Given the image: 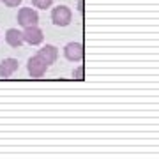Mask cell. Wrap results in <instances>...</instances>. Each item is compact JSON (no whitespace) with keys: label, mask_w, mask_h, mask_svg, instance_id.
<instances>
[{"label":"cell","mask_w":159,"mask_h":159,"mask_svg":"<svg viewBox=\"0 0 159 159\" xmlns=\"http://www.w3.org/2000/svg\"><path fill=\"white\" fill-rule=\"evenodd\" d=\"M71 18H73V12L66 6H58L51 11V21L55 23L57 27H67L71 23Z\"/></svg>","instance_id":"6da1fadb"},{"label":"cell","mask_w":159,"mask_h":159,"mask_svg":"<svg viewBox=\"0 0 159 159\" xmlns=\"http://www.w3.org/2000/svg\"><path fill=\"white\" fill-rule=\"evenodd\" d=\"M27 69H29V74L32 78H43L44 73H46V69H48V64H46L39 55H34V57L29 58Z\"/></svg>","instance_id":"7a4b0ae2"},{"label":"cell","mask_w":159,"mask_h":159,"mask_svg":"<svg viewBox=\"0 0 159 159\" xmlns=\"http://www.w3.org/2000/svg\"><path fill=\"white\" fill-rule=\"evenodd\" d=\"M18 23L21 27H32L39 23V14L37 11H34L32 7H21L18 12Z\"/></svg>","instance_id":"3957f363"},{"label":"cell","mask_w":159,"mask_h":159,"mask_svg":"<svg viewBox=\"0 0 159 159\" xmlns=\"http://www.w3.org/2000/svg\"><path fill=\"white\" fill-rule=\"evenodd\" d=\"M21 34H23V43H29L32 46H37L44 41V34H43V30L37 25L25 27V32H21Z\"/></svg>","instance_id":"277c9868"},{"label":"cell","mask_w":159,"mask_h":159,"mask_svg":"<svg viewBox=\"0 0 159 159\" xmlns=\"http://www.w3.org/2000/svg\"><path fill=\"white\" fill-rule=\"evenodd\" d=\"M64 55L67 60H73V62H80L83 58V44L81 43H67L66 48H64Z\"/></svg>","instance_id":"5b68a950"},{"label":"cell","mask_w":159,"mask_h":159,"mask_svg":"<svg viewBox=\"0 0 159 159\" xmlns=\"http://www.w3.org/2000/svg\"><path fill=\"white\" fill-rule=\"evenodd\" d=\"M18 66H20V64H18L16 58H11V57L4 58V60L0 62V76H2V78H11L12 74L18 71Z\"/></svg>","instance_id":"8992f818"},{"label":"cell","mask_w":159,"mask_h":159,"mask_svg":"<svg viewBox=\"0 0 159 159\" xmlns=\"http://www.w3.org/2000/svg\"><path fill=\"white\" fill-rule=\"evenodd\" d=\"M37 55H39L48 66H51V64H55V60L58 58V50L53 44H46V46H43V48L39 50Z\"/></svg>","instance_id":"52a82bcc"},{"label":"cell","mask_w":159,"mask_h":159,"mask_svg":"<svg viewBox=\"0 0 159 159\" xmlns=\"http://www.w3.org/2000/svg\"><path fill=\"white\" fill-rule=\"evenodd\" d=\"M6 41L7 44L12 46V48H20L23 44V34L18 29H9L6 32Z\"/></svg>","instance_id":"ba28073f"},{"label":"cell","mask_w":159,"mask_h":159,"mask_svg":"<svg viewBox=\"0 0 159 159\" xmlns=\"http://www.w3.org/2000/svg\"><path fill=\"white\" fill-rule=\"evenodd\" d=\"M32 4L39 9H48V7H51L53 0H32Z\"/></svg>","instance_id":"9c48e42d"},{"label":"cell","mask_w":159,"mask_h":159,"mask_svg":"<svg viewBox=\"0 0 159 159\" xmlns=\"http://www.w3.org/2000/svg\"><path fill=\"white\" fill-rule=\"evenodd\" d=\"M83 74H85V67H83V66H80V67H76L73 71V78L81 81V80H83Z\"/></svg>","instance_id":"30bf717a"},{"label":"cell","mask_w":159,"mask_h":159,"mask_svg":"<svg viewBox=\"0 0 159 159\" xmlns=\"http://www.w3.org/2000/svg\"><path fill=\"white\" fill-rule=\"evenodd\" d=\"M2 2H4L7 7H18L21 4V0H2Z\"/></svg>","instance_id":"8fae6325"},{"label":"cell","mask_w":159,"mask_h":159,"mask_svg":"<svg viewBox=\"0 0 159 159\" xmlns=\"http://www.w3.org/2000/svg\"><path fill=\"white\" fill-rule=\"evenodd\" d=\"M80 12H83V0H78V7H76Z\"/></svg>","instance_id":"7c38bea8"}]
</instances>
